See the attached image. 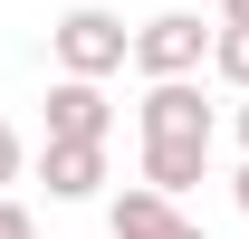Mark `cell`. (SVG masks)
<instances>
[{"mask_svg":"<svg viewBox=\"0 0 249 239\" xmlns=\"http://www.w3.org/2000/svg\"><path fill=\"white\" fill-rule=\"evenodd\" d=\"M48 58L67 77H115V67H134V29H124L115 10L77 0V10H58V29H48Z\"/></svg>","mask_w":249,"mask_h":239,"instance_id":"obj_1","label":"cell"},{"mask_svg":"<svg viewBox=\"0 0 249 239\" xmlns=\"http://www.w3.org/2000/svg\"><path fill=\"white\" fill-rule=\"evenodd\" d=\"M201 58H211L201 10H154V19L134 29V67H144V77H201Z\"/></svg>","mask_w":249,"mask_h":239,"instance_id":"obj_2","label":"cell"},{"mask_svg":"<svg viewBox=\"0 0 249 239\" xmlns=\"http://www.w3.org/2000/svg\"><path fill=\"white\" fill-rule=\"evenodd\" d=\"M106 230L115 239H201V220H182V201L154 191V182H124L115 201H106Z\"/></svg>","mask_w":249,"mask_h":239,"instance_id":"obj_3","label":"cell"},{"mask_svg":"<svg viewBox=\"0 0 249 239\" xmlns=\"http://www.w3.org/2000/svg\"><path fill=\"white\" fill-rule=\"evenodd\" d=\"M48 134H77V144H106L115 134V105H106V77H67L48 86Z\"/></svg>","mask_w":249,"mask_h":239,"instance_id":"obj_4","label":"cell"},{"mask_svg":"<svg viewBox=\"0 0 249 239\" xmlns=\"http://www.w3.org/2000/svg\"><path fill=\"white\" fill-rule=\"evenodd\" d=\"M134 124H144V134H201V144L220 134L192 77H144V105H134Z\"/></svg>","mask_w":249,"mask_h":239,"instance_id":"obj_5","label":"cell"},{"mask_svg":"<svg viewBox=\"0 0 249 239\" xmlns=\"http://www.w3.org/2000/svg\"><path fill=\"white\" fill-rule=\"evenodd\" d=\"M38 182H48V201H96V191H106V144L48 134V153H38Z\"/></svg>","mask_w":249,"mask_h":239,"instance_id":"obj_6","label":"cell"},{"mask_svg":"<svg viewBox=\"0 0 249 239\" xmlns=\"http://www.w3.org/2000/svg\"><path fill=\"white\" fill-rule=\"evenodd\" d=\"M144 182L182 201L192 182H211V144H201V134H144Z\"/></svg>","mask_w":249,"mask_h":239,"instance_id":"obj_7","label":"cell"},{"mask_svg":"<svg viewBox=\"0 0 249 239\" xmlns=\"http://www.w3.org/2000/svg\"><path fill=\"white\" fill-rule=\"evenodd\" d=\"M211 77L249 96V29H240V19H220V29H211Z\"/></svg>","mask_w":249,"mask_h":239,"instance_id":"obj_8","label":"cell"},{"mask_svg":"<svg viewBox=\"0 0 249 239\" xmlns=\"http://www.w3.org/2000/svg\"><path fill=\"white\" fill-rule=\"evenodd\" d=\"M0 239H38V220H29V201H10V191H0Z\"/></svg>","mask_w":249,"mask_h":239,"instance_id":"obj_9","label":"cell"},{"mask_svg":"<svg viewBox=\"0 0 249 239\" xmlns=\"http://www.w3.org/2000/svg\"><path fill=\"white\" fill-rule=\"evenodd\" d=\"M10 182H19V134L0 124V191H10Z\"/></svg>","mask_w":249,"mask_h":239,"instance_id":"obj_10","label":"cell"},{"mask_svg":"<svg viewBox=\"0 0 249 239\" xmlns=\"http://www.w3.org/2000/svg\"><path fill=\"white\" fill-rule=\"evenodd\" d=\"M230 201H240V210H249V163H240V172H230Z\"/></svg>","mask_w":249,"mask_h":239,"instance_id":"obj_11","label":"cell"},{"mask_svg":"<svg viewBox=\"0 0 249 239\" xmlns=\"http://www.w3.org/2000/svg\"><path fill=\"white\" fill-rule=\"evenodd\" d=\"M220 19H240V29H249V0H220Z\"/></svg>","mask_w":249,"mask_h":239,"instance_id":"obj_12","label":"cell"},{"mask_svg":"<svg viewBox=\"0 0 249 239\" xmlns=\"http://www.w3.org/2000/svg\"><path fill=\"white\" fill-rule=\"evenodd\" d=\"M240 144H249V105H240Z\"/></svg>","mask_w":249,"mask_h":239,"instance_id":"obj_13","label":"cell"}]
</instances>
